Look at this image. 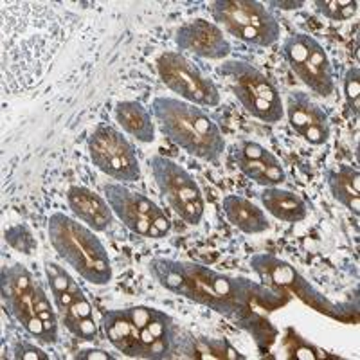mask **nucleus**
I'll list each match as a JSON object with an SVG mask.
<instances>
[{"label": "nucleus", "mask_w": 360, "mask_h": 360, "mask_svg": "<svg viewBox=\"0 0 360 360\" xmlns=\"http://www.w3.org/2000/svg\"><path fill=\"white\" fill-rule=\"evenodd\" d=\"M152 112L162 135L189 155L207 162H218L225 152L220 128L202 108L176 98L159 96L153 99Z\"/></svg>", "instance_id": "2"}, {"label": "nucleus", "mask_w": 360, "mask_h": 360, "mask_svg": "<svg viewBox=\"0 0 360 360\" xmlns=\"http://www.w3.org/2000/svg\"><path fill=\"white\" fill-rule=\"evenodd\" d=\"M227 220L245 234H262L269 231L270 224L263 209L254 205L240 195H227L221 202Z\"/></svg>", "instance_id": "18"}, {"label": "nucleus", "mask_w": 360, "mask_h": 360, "mask_svg": "<svg viewBox=\"0 0 360 360\" xmlns=\"http://www.w3.org/2000/svg\"><path fill=\"white\" fill-rule=\"evenodd\" d=\"M233 160L243 175L263 188H274L287 179L278 157L254 141H242L233 152Z\"/></svg>", "instance_id": "13"}, {"label": "nucleus", "mask_w": 360, "mask_h": 360, "mask_svg": "<svg viewBox=\"0 0 360 360\" xmlns=\"http://www.w3.org/2000/svg\"><path fill=\"white\" fill-rule=\"evenodd\" d=\"M269 6L274 8L285 9V11H292V9H301L304 6L303 0H270Z\"/></svg>", "instance_id": "33"}, {"label": "nucleus", "mask_w": 360, "mask_h": 360, "mask_svg": "<svg viewBox=\"0 0 360 360\" xmlns=\"http://www.w3.org/2000/svg\"><path fill=\"white\" fill-rule=\"evenodd\" d=\"M214 20L227 33L256 47H270L281 37L278 18L256 0H214L211 2Z\"/></svg>", "instance_id": "5"}, {"label": "nucleus", "mask_w": 360, "mask_h": 360, "mask_svg": "<svg viewBox=\"0 0 360 360\" xmlns=\"http://www.w3.org/2000/svg\"><path fill=\"white\" fill-rule=\"evenodd\" d=\"M157 70L162 83L186 101L200 107L220 105L218 86L188 58L175 51H166L157 58Z\"/></svg>", "instance_id": "10"}, {"label": "nucleus", "mask_w": 360, "mask_h": 360, "mask_svg": "<svg viewBox=\"0 0 360 360\" xmlns=\"http://www.w3.org/2000/svg\"><path fill=\"white\" fill-rule=\"evenodd\" d=\"M67 330L82 340H94L96 337H98V326H96L94 317H86V319L76 321V323L69 324Z\"/></svg>", "instance_id": "29"}, {"label": "nucleus", "mask_w": 360, "mask_h": 360, "mask_svg": "<svg viewBox=\"0 0 360 360\" xmlns=\"http://www.w3.org/2000/svg\"><path fill=\"white\" fill-rule=\"evenodd\" d=\"M45 274H47V279H49L51 290L54 294H62V292H70L72 295L83 294V290L79 288V285L70 278V274L67 272L63 266H60L54 262H45Z\"/></svg>", "instance_id": "25"}, {"label": "nucleus", "mask_w": 360, "mask_h": 360, "mask_svg": "<svg viewBox=\"0 0 360 360\" xmlns=\"http://www.w3.org/2000/svg\"><path fill=\"white\" fill-rule=\"evenodd\" d=\"M283 56L297 76L314 94L328 98L333 94V69L326 51L314 37L297 33L283 41Z\"/></svg>", "instance_id": "8"}, {"label": "nucleus", "mask_w": 360, "mask_h": 360, "mask_svg": "<svg viewBox=\"0 0 360 360\" xmlns=\"http://www.w3.org/2000/svg\"><path fill=\"white\" fill-rule=\"evenodd\" d=\"M326 184L333 198L355 217L360 214V173L353 166L340 164L335 169H326Z\"/></svg>", "instance_id": "21"}, {"label": "nucleus", "mask_w": 360, "mask_h": 360, "mask_svg": "<svg viewBox=\"0 0 360 360\" xmlns=\"http://www.w3.org/2000/svg\"><path fill=\"white\" fill-rule=\"evenodd\" d=\"M103 330L117 352L134 359H143L141 330L131 323L127 310H108L103 315Z\"/></svg>", "instance_id": "16"}, {"label": "nucleus", "mask_w": 360, "mask_h": 360, "mask_svg": "<svg viewBox=\"0 0 360 360\" xmlns=\"http://www.w3.org/2000/svg\"><path fill=\"white\" fill-rule=\"evenodd\" d=\"M315 9L333 22L349 20L359 11V2L355 0H315Z\"/></svg>", "instance_id": "24"}, {"label": "nucleus", "mask_w": 360, "mask_h": 360, "mask_svg": "<svg viewBox=\"0 0 360 360\" xmlns=\"http://www.w3.org/2000/svg\"><path fill=\"white\" fill-rule=\"evenodd\" d=\"M117 356L112 355V353L105 352V349H82V352L76 355V360H115Z\"/></svg>", "instance_id": "31"}, {"label": "nucleus", "mask_w": 360, "mask_h": 360, "mask_svg": "<svg viewBox=\"0 0 360 360\" xmlns=\"http://www.w3.org/2000/svg\"><path fill=\"white\" fill-rule=\"evenodd\" d=\"M51 245L69 266H72L85 281L108 285L112 265L108 252L94 231L63 213L51 214L47 224Z\"/></svg>", "instance_id": "3"}, {"label": "nucleus", "mask_w": 360, "mask_h": 360, "mask_svg": "<svg viewBox=\"0 0 360 360\" xmlns=\"http://www.w3.org/2000/svg\"><path fill=\"white\" fill-rule=\"evenodd\" d=\"M82 295V294H79ZM74 299H76V295H72L70 292H62V294H54V303H56L58 310L62 311V314H65L67 310H69L70 304L74 303Z\"/></svg>", "instance_id": "32"}, {"label": "nucleus", "mask_w": 360, "mask_h": 360, "mask_svg": "<svg viewBox=\"0 0 360 360\" xmlns=\"http://www.w3.org/2000/svg\"><path fill=\"white\" fill-rule=\"evenodd\" d=\"M186 339L175 337V352L186 359L200 360H245L236 348H233L225 339H211V337H195L191 333H184Z\"/></svg>", "instance_id": "17"}, {"label": "nucleus", "mask_w": 360, "mask_h": 360, "mask_svg": "<svg viewBox=\"0 0 360 360\" xmlns=\"http://www.w3.org/2000/svg\"><path fill=\"white\" fill-rule=\"evenodd\" d=\"M175 44L180 51H188L207 60H224L233 51L221 29L204 18L180 25L175 33Z\"/></svg>", "instance_id": "12"}, {"label": "nucleus", "mask_w": 360, "mask_h": 360, "mask_svg": "<svg viewBox=\"0 0 360 360\" xmlns=\"http://www.w3.org/2000/svg\"><path fill=\"white\" fill-rule=\"evenodd\" d=\"M153 179L162 198L186 224L198 225L204 218V200L197 180L175 160L162 155L150 159Z\"/></svg>", "instance_id": "7"}, {"label": "nucleus", "mask_w": 360, "mask_h": 360, "mask_svg": "<svg viewBox=\"0 0 360 360\" xmlns=\"http://www.w3.org/2000/svg\"><path fill=\"white\" fill-rule=\"evenodd\" d=\"M259 200L266 209V213L281 221H288V224L303 221L308 214L307 202L303 198L295 193L278 188V186L263 188L259 193Z\"/></svg>", "instance_id": "19"}, {"label": "nucleus", "mask_w": 360, "mask_h": 360, "mask_svg": "<svg viewBox=\"0 0 360 360\" xmlns=\"http://www.w3.org/2000/svg\"><path fill=\"white\" fill-rule=\"evenodd\" d=\"M288 123L307 143L321 146L330 137V119L307 92H290L287 101Z\"/></svg>", "instance_id": "14"}, {"label": "nucleus", "mask_w": 360, "mask_h": 360, "mask_svg": "<svg viewBox=\"0 0 360 360\" xmlns=\"http://www.w3.org/2000/svg\"><path fill=\"white\" fill-rule=\"evenodd\" d=\"M86 317H92V304L89 303V299L85 297V294L76 295L74 303L70 304L69 310L63 314V324L69 326V324L76 323V321L86 319Z\"/></svg>", "instance_id": "28"}, {"label": "nucleus", "mask_w": 360, "mask_h": 360, "mask_svg": "<svg viewBox=\"0 0 360 360\" xmlns=\"http://www.w3.org/2000/svg\"><path fill=\"white\" fill-rule=\"evenodd\" d=\"M148 270L162 288L225 317H236L252 304L272 310L285 303V297L266 285L245 278H231L200 263L153 258L148 263Z\"/></svg>", "instance_id": "1"}, {"label": "nucleus", "mask_w": 360, "mask_h": 360, "mask_svg": "<svg viewBox=\"0 0 360 360\" xmlns=\"http://www.w3.org/2000/svg\"><path fill=\"white\" fill-rule=\"evenodd\" d=\"M67 204L79 221L86 224L94 233H103L114 224V213L107 200H103L92 189L70 186L67 189Z\"/></svg>", "instance_id": "15"}, {"label": "nucleus", "mask_w": 360, "mask_h": 360, "mask_svg": "<svg viewBox=\"0 0 360 360\" xmlns=\"http://www.w3.org/2000/svg\"><path fill=\"white\" fill-rule=\"evenodd\" d=\"M218 74L252 117L269 124L281 121L285 115L281 94L262 70L242 60H231L218 67Z\"/></svg>", "instance_id": "4"}, {"label": "nucleus", "mask_w": 360, "mask_h": 360, "mask_svg": "<svg viewBox=\"0 0 360 360\" xmlns=\"http://www.w3.org/2000/svg\"><path fill=\"white\" fill-rule=\"evenodd\" d=\"M115 121L123 131L135 137L139 143L155 141V124L152 123V114L139 101H119L114 108Z\"/></svg>", "instance_id": "20"}, {"label": "nucleus", "mask_w": 360, "mask_h": 360, "mask_svg": "<svg viewBox=\"0 0 360 360\" xmlns=\"http://www.w3.org/2000/svg\"><path fill=\"white\" fill-rule=\"evenodd\" d=\"M90 160L99 172L121 184L141 179L139 159L130 141L110 124H98L89 137Z\"/></svg>", "instance_id": "9"}, {"label": "nucleus", "mask_w": 360, "mask_h": 360, "mask_svg": "<svg viewBox=\"0 0 360 360\" xmlns=\"http://www.w3.org/2000/svg\"><path fill=\"white\" fill-rule=\"evenodd\" d=\"M6 240H8L9 245L13 247V249L20 250V252L24 254H33L34 249H37V242H34L33 234H31V231L25 227V225H15V227H9L8 231H6Z\"/></svg>", "instance_id": "27"}, {"label": "nucleus", "mask_w": 360, "mask_h": 360, "mask_svg": "<svg viewBox=\"0 0 360 360\" xmlns=\"http://www.w3.org/2000/svg\"><path fill=\"white\" fill-rule=\"evenodd\" d=\"M236 321L240 323V326H242L243 330H247V332L256 339V342L259 344V348L262 349L265 348V346L269 348L270 344L276 340V337H278V330H276L269 321L263 319L262 315L256 314L252 308L236 315Z\"/></svg>", "instance_id": "23"}, {"label": "nucleus", "mask_w": 360, "mask_h": 360, "mask_svg": "<svg viewBox=\"0 0 360 360\" xmlns=\"http://www.w3.org/2000/svg\"><path fill=\"white\" fill-rule=\"evenodd\" d=\"M344 96L348 108L355 117H359L360 112V70L359 67H349L344 74Z\"/></svg>", "instance_id": "26"}, {"label": "nucleus", "mask_w": 360, "mask_h": 360, "mask_svg": "<svg viewBox=\"0 0 360 360\" xmlns=\"http://www.w3.org/2000/svg\"><path fill=\"white\" fill-rule=\"evenodd\" d=\"M250 266L265 285H274L279 288H292L301 278L290 263L283 262L272 254H254L250 258Z\"/></svg>", "instance_id": "22"}, {"label": "nucleus", "mask_w": 360, "mask_h": 360, "mask_svg": "<svg viewBox=\"0 0 360 360\" xmlns=\"http://www.w3.org/2000/svg\"><path fill=\"white\" fill-rule=\"evenodd\" d=\"M38 281L33 274L20 263L4 266L0 274V288H2V303L6 310L17 319L18 324L27 330L40 342L47 344L44 330V321L34 310V290Z\"/></svg>", "instance_id": "11"}, {"label": "nucleus", "mask_w": 360, "mask_h": 360, "mask_svg": "<svg viewBox=\"0 0 360 360\" xmlns=\"http://www.w3.org/2000/svg\"><path fill=\"white\" fill-rule=\"evenodd\" d=\"M13 356L22 360H49V355L44 349L37 348L34 344L17 342L13 346Z\"/></svg>", "instance_id": "30"}, {"label": "nucleus", "mask_w": 360, "mask_h": 360, "mask_svg": "<svg viewBox=\"0 0 360 360\" xmlns=\"http://www.w3.org/2000/svg\"><path fill=\"white\" fill-rule=\"evenodd\" d=\"M103 193L112 213L127 225L131 233L152 240H160L172 229V221L162 209L148 197L131 191L121 182H108Z\"/></svg>", "instance_id": "6"}]
</instances>
